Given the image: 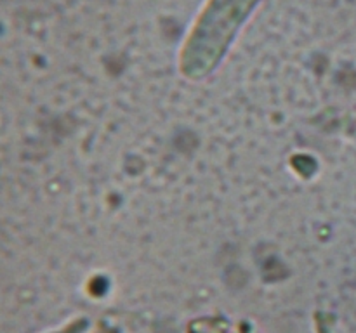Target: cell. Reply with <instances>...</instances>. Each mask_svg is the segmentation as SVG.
Instances as JSON below:
<instances>
[{
	"mask_svg": "<svg viewBox=\"0 0 356 333\" xmlns=\"http://www.w3.org/2000/svg\"><path fill=\"white\" fill-rule=\"evenodd\" d=\"M65 333H73V332H72V330H68V332H65ZM75 333H76V332H75Z\"/></svg>",
	"mask_w": 356,
	"mask_h": 333,
	"instance_id": "1",
	"label": "cell"
}]
</instances>
